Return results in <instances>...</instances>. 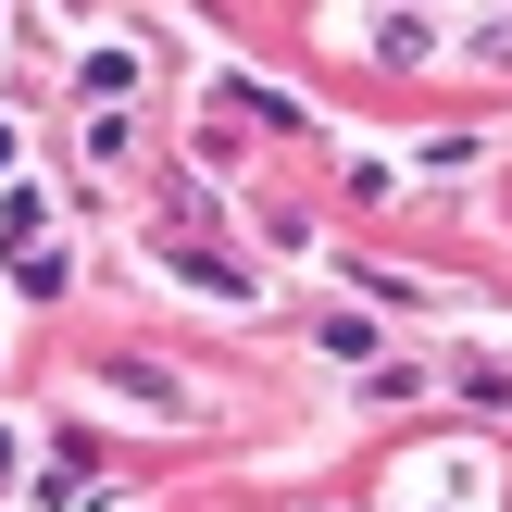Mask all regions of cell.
Here are the masks:
<instances>
[{
    "instance_id": "6da1fadb",
    "label": "cell",
    "mask_w": 512,
    "mask_h": 512,
    "mask_svg": "<svg viewBox=\"0 0 512 512\" xmlns=\"http://www.w3.org/2000/svg\"><path fill=\"white\" fill-rule=\"evenodd\" d=\"M0 175H13V125H0Z\"/></svg>"
},
{
    "instance_id": "7a4b0ae2",
    "label": "cell",
    "mask_w": 512,
    "mask_h": 512,
    "mask_svg": "<svg viewBox=\"0 0 512 512\" xmlns=\"http://www.w3.org/2000/svg\"><path fill=\"white\" fill-rule=\"evenodd\" d=\"M0 475H13V438H0Z\"/></svg>"
}]
</instances>
